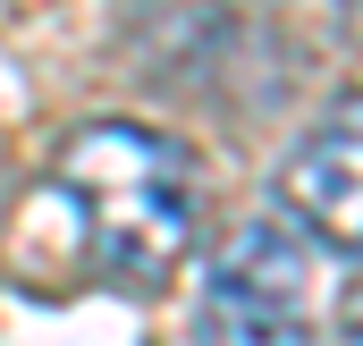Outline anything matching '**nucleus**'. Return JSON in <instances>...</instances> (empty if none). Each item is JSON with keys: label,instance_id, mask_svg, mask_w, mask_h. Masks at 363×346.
Returning <instances> with one entry per match:
<instances>
[{"label": "nucleus", "instance_id": "obj_1", "mask_svg": "<svg viewBox=\"0 0 363 346\" xmlns=\"http://www.w3.org/2000/svg\"><path fill=\"white\" fill-rule=\"evenodd\" d=\"M51 194L77 220V254L93 287L135 296V304L169 296V279L194 254V220H203V169L169 127L85 118L51 152Z\"/></svg>", "mask_w": 363, "mask_h": 346}, {"label": "nucleus", "instance_id": "obj_2", "mask_svg": "<svg viewBox=\"0 0 363 346\" xmlns=\"http://www.w3.org/2000/svg\"><path fill=\"white\" fill-rule=\"evenodd\" d=\"M203 346H313V254L287 220H245L203 279Z\"/></svg>", "mask_w": 363, "mask_h": 346}, {"label": "nucleus", "instance_id": "obj_3", "mask_svg": "<svg viewBox=\"0 0 363 346\" xmlns=\"http://www.w3.org/2000/svg\"><path fill=\"white\" fill-rule=\"evenodd\" d=\"M271 220L321 254H363V85L338 93L271 169Z\"/></svg>", "mask_w": 363, "mask_h": 346}, {"label": "nucleus", "instance_id": "obj_4", "mask_svg": "<svg viewBox=\"0 0 363 346\" xmlns=\"http://www.w3.org/2000/svg\"><path fill=\"white\" fill-rule=\"evenodd\" d=\"M338 346H363V279L338 296Z\"/></svg>", "mask_w": 363, "mask_h": 346}]
</instances>
